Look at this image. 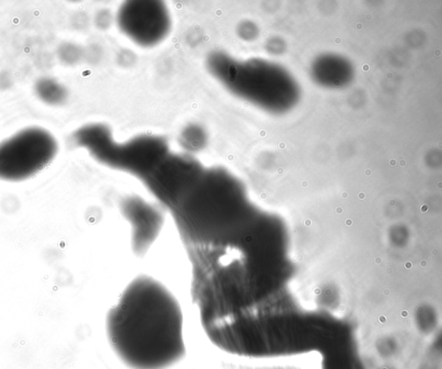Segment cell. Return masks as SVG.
<instances>
[{"mask_svg": "<svg viewBox=\"0 0 442 369\" xmlns=\"http://www.w3.org/2000/svg\"><path fill=\"white\" fill-rule=\"evenodd\" d=\"M119 24L124 33L136 43L151 46L169 33L168 10L158 2H129L119 10Z\"/></svg>", "mask_w": 442, "mask_h": 369, "instance_id": "obj_4", "label": "cell"}, {"mask_svg": "<svg viewBox=\"0 0 442 369\" xmlns=\"http://www.w3.org/2000/svg\"><path fill=\"white\" fill-rule=\"evenodd\" d=\"M121 209L132 227L133 251L137 255H146L162 230L164 220L162 213L135 196L124 200Z\"/></svg>", "mask_w": 442, "mask_h": 369, "instance_id": "obj_5", "label": "cell"}, {"mask_svg": "<svg viewBox=\"0 0 442 369\" xmlns=\"http://www.w3.org/2000/svg\"><path fill=\"white\" fill-rule=\"evenodd\" d=\"M109 344L130 369H168L186 356L179 302L160 281L139 276L109 310Z\"/></svg>", "mask_w": 442, "mask_h": 369, "instance_id": "obj_1", "label": "cell"}, {"mask_svg": "<svg viewBox=\"0 0 442 369\" xmlns=\"http://www.w3.org/2000/svg\"><path fill=\"white\" fill-rule=\"evenodd\" d=\"M272 369H298L294 367H280V368H275Z\"/></svg>", "mask_w": 442, "mask_h": 369, "instance_id": "obj_7", "label": "cell"}, {"mask_svg": "<svg viewBox=\"0 0 442 369\" xmlns=\"http://www.w3.org/2000/svg\"><path fill=\"white\" fill-rule=\"evenodd\" d=\"M207 62L212 73L226 89L265 110L284 111L298 97L294 80L277 65L262 61L236 62L221 53L210 55Z\"/></svg>", "mask_w": 442, "mask_h": 369, "instance_id": "obj_2", "label": "cell"}, {"mask_svg": "<svg viewBox=\"0 0 442 369\" xmlns=\"http://www.w3.org/2000/svg\"><path fill=\"white\" fill-rule=\"evenodd\" d=\"M58 152V141L48 131L24 129L0 143V180H28L44 170Z\"/></svg>", "mask_w": 442, "mask_h": 369, "instance_id": "obj_3", "label": "cell"}, {"mask_svg": "<svg viewBox=\"0 0 442 369\" xmlns=\"http://www.w3.org/2000/svg\"><path fill=\"white\" fill-rule=\"evenodd\" d=\"M35 92L42 101L51 105H62L68 98L65 87L51 78L39 80L35 86Z\"/></svg>", "mask_w": 442, "mask_h": 369, "instance_id": "obj_6", "label": "cell"}]
</instances>
